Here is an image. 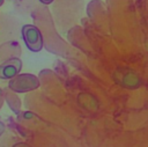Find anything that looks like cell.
Listing matches in <instances>:
<instances>
[{
    "instance_id": "obj_1",
    "label": "cell",
    "mask_w": 148,
    "mask_h": 147,
    "mask_svg": "<svg viewBox=\"0 0 148 147\" xmlns=\"http://www.w3.org/2000/svg\"><path fill=\"white\" fill-rule=\"evenodd\" d=\"M8 87L15 93H27L37 89L39 87V80L34 74H18L17 76L9 80Z\"/></svg>"
},
{
    "instance_id": "obj_2",
    "label": "cell",
    "mask_w": 148,
    "mask_h": 147,
    "mask_svg": "<svg viewBox=\"0 0 148 147\" xmlns=\"http://www.w3.org/2000/svg\"><path fill=\"white\" fill-rule=\"evenodd\" d=\"M22 38L27 47L32 52H38L43 47V37L40 30L32 24H24L21 29Z\"/></svg>"
},
{
    "instance_id": "obj_3",
    "label": "cell",
    "mask_w": 148,
    "mask_h": 147,
    "mask_svg": "<svg viewBox=\"0 0 148 147\" xmlns=\"http://www.w3.org/2000/svg\"><path fill=\"white\" fill-rule=\"evenodd\" d=\"M21 68H22V61L20 58L17 57L9 58L2 64H0V79L12 80L13 78L20 74Z\"/></svg>"
},
{
    "instance_id": "obj_4",
    "label": "cell",
    "mask_w": 148,
    "mask_h": 147,
    "mask_svg": "<svg viewBox=\"0 0 148 147\" xmlns=\"http://www.w3.org/2000/svg\"><path fill=\"white\" fill-rule=\"evenodd\" d=\"M3 96H5V100L8 104V106L10 108V110L14 113L18 115L21 111V101L17 97L16 93L14 90H12L9 87H7L3 89Z\"/></svg>"
},
{
    "instance_id": "obj_5",
    "label": "cell",
    "mask_w": 148,
    "mask_h": 147,
    "mask_svg": "<svg viewBox=\"0 0 148 147\" xmlns=\"http://www.w3.org/2000/svg\"><path fill=\"white\" fill-rule=\"evenodd\" d=\"M3 132H5V124L0 120V137L3 134Z\"/></svg>"
},
{
    "instance_id": "obj_6",
    "label": "cell",
    "mask_w": 148,
    "mask_h": 147,
    "mask_svg": "<svg viewBox=\"0 0 148 147\" xmlns=\"http://www.w3.org/2000/svg\"><path fill=\"white\" fill-rule=\"evenodd\" d=\"M39 1H40L43 5H50V3H51L53 0H39Z\"/></svg>"
},
{
    "instance_id": "obj_7",
    "label": "cell",
    "mask_w": 148,
    "mask_h": 147,
    "mask_svg": "<svg viewBox=\"0 0 148 147\" xmlns=\"http://www.w3.org/2000/svg\"><path fill=\"white\" fill-rule=\"evenodd\" d=\"M2 3H3V0H0V6H1Z\"/></svg>"
}]
</instances>
